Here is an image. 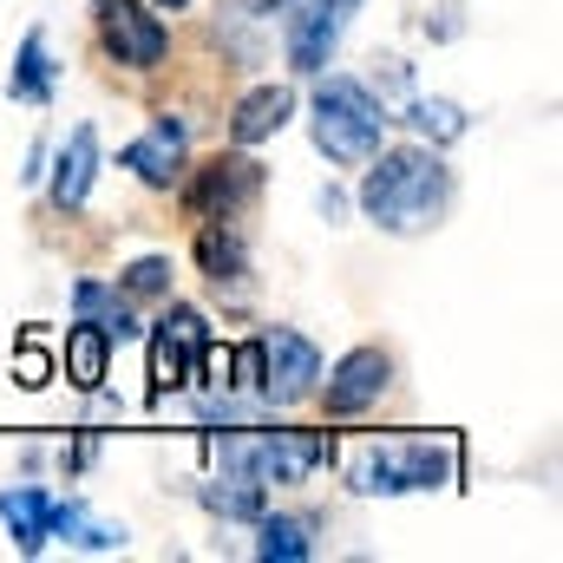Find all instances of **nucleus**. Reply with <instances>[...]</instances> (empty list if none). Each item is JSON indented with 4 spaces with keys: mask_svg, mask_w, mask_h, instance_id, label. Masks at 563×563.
<instances>
[{
    "mask_svg": "<svg viewBox=\"0 0 563 563\" xmlns=\"http://www.w3.org/2000/svg\"><path fill=\"white\" fill-rule=\"evenodd\" d=\"M256 347H263V380H256V387H263L276 407H295V400L314 394V380H321L314 341H301L295 328H276V334H263Z\"/></svg>",
    "mask_w": 563,
    "mask_h": 563,
    "instance_id": "nucleus-5",
    "label": "nucleus"
},
{
    "mask_svg": "<svg viewBox=\"0 0 563 563\" xmlns=\"http://www.w3.org/2000/svg\"><path fill=\"white\" fill-rule=\"evenodd\" d=\"M0 518H7V531H13V544H20V551H40V544H46L53 498H46V492H33V485H20V492H0Z\"/></svg>",
    "mask_w": 563,
    "mask_h": 563,
    "instance_id": "nucleus-15",
    "label": "nucleus"
},
{
    "mask_svg": "<svg viewBox=\"0 0 563 563\" xmlns=\"http://www.w3.org/2000/svg\"><path fill=\"white\" fill-rule=\"evenodd\" d=\"M170 46V33L157 26V13L139 0H106V53L119 66H157Z\"/></svg>",
    "mask_w": 563,
    "mask_h": 563,
    "instance_id": "nucleus-7",
    "label": "nucleus"
},
{
    "mask_svg": "<svg viewBox=\"0 0 563 563\" xmlns=\"http://www.w3.org/2000/svg\"><path fill=\"white\" fill-rule=\"evenodd\" d=\"M53 92V66H46V40L40 33H26V46H20V66H13V99H26V106H40Z\"/></svg>",
    "mask_w": 563,
    "mask_h": 563,
    "instance_id": "nucleus-17",
    "label": "nucleus"
},
{
    "mask_svg": "<svg viewBox=\"0 0 563 563\" xmlns=\"http://www.w3.org/2000/svg\"><path fill=\"white\" fill-rule=\"evenodd\" d=\"M413 125H420L426 139H439V144H452L459 132H465L459 106H445V99H420V106H413Z\"/></svg>",
    "mask_w": 563,
    "mask_h": 563,
    "instance_id": "nucleus-21",
    "label": "nucleus"
},
{
    "mask_svg": "<svg viewBox=\"0 0 563 563\" xmlns=\"http://www.w3.org/2000/svg\"><path fill=\"white\" fill-rule=\"evenodd\" d=\"M263 190V170L250 164V157H210L203 170H197V184H190V217H203V223H230L250 197Z\"/></svg>",
    "mask_w": 563,
    "mask_h": 563,
    "instance_id": "nucleus-6",
    "label": "nucleus"
},
{
    "mask_svg": "<svg viewBox=\"0 0 563 563\" xmlns=\"http://www.w3.org/2000/svg\"><path fill=\"white\" fill-rule=\"evenodd\" d=\"M347 7L354 0H301L295 7V20H288V59H295V73H321L328 66L334 40L347 26Z\"/></svg>",
    "mask_w": 563,
    "mask_h": 563,
    "instance_id": "nucleus-9",
    "label": "nucleus"
},
{
    "mask_svg": "<svg viewBox=\"0 0 563 563\" xmlns=\"http://www.w3.org/2000/svg\"><path fill=\"white\" fill-rule=\"evenodd\" d=\"M217 459L256 485H282V478H301L328 459V439H308V432H236L217 445Z\"/></svg>",
    "mask_w": 563,
    "mask_h": 563,
    "instance_id": "nucleus-3",
    "label": "nucleus"
},
{
    "mask_svg": "<svg viewBox=\"0 0 563 563\" xmlns=\"http://www.w3.org/2000/svg\"><path fill=\"white\" fill-rule=\"evenodd\" d=\"M164 288H170V263L164 256H144V263L125 269V295H164Z\"/></svg>",
    "mask_w": 563,
    "mask_h": 563,
    "instance_id": "nucleus-23",
    "label": "nucleus"
},
{
    "mask_svg": "<svg viewBox=\"0 0 563 563\" xmlns=\"http://www.w3.org/2000/svg\"><path fill=\"white\" fill-rule=\"evenodd\" d=\"M13 380H20V387H46V380H53V361H46L40 347H20V354H13Z\"/></svg>",
    "mask_w": 563,
    "mask_h": 563,
    "instance_id": "nucleus-24",
    "label": "nucleus"
},
{
    "mask_svg": "<svg viewBox=\"0 0 563 563\" xmlns=\"http://www.w3.org/2000/svg\"><path fill=\"white\" fill-rule=\"evenodd\" d=\"M106 354H112V334H106L99 321H79V328L66 334V380H73L79 394H99V380H106Z\"/></svg>",
    "mask_w": 563,
    "mask_h": 563,
    "instance_id": "nucleus-14",
    "label": "nucleus"
},
{
    "mask_svg": "<svg viewBox=\"0 0 563 563\" xmlns=\"http://www.w3.org/2000/svg\"><path fill=\"white\" fill-rule=\"evenodd\" d=\"M197 263H203V276L217 282V288L250 276V263H243V236H236V230H223V223H210V230L197 236Z\"/></svg>",
    "mask_w": 563,
    "mask_h": 563,
    "instance_id": "nucleus-16",
    "label": "nucleus"
},
{
    "mask_svg": "<svg viewBox=\"0 0 563 563\" xmlns=\"http://www.w3.org/2000/svg\"><path fill=\"white\" fill-rule=\"evenodd\" d=\"M203 505H210V511H223V518H263V485L236 472V478L203 485Z\"/></svg>",
    "mask_w": 563,
    "mask_h": 563,
    "instance_id": "nucleus-18",
    "label": "nucleus"
},
{
    "mask_svg": "<svg viewBox=\"0 0 563 563\" xmlns=\"http://www.w3.org/2000/svg\"><path fill=\"white\" fill-rule=\"evenodd\" d=\"M46 538H66V544H79V551H119L125 544V525H106V518H92L79 498H53V518H46Z\"/></svg>",
    "mask_w": 563,
    "mask_h": 563,
    "instance_id": "nucleus-13",
    "label": "nucleus"
},
{
    "mask_svg": "<svg viewBox=\"0 0 563 563\" xmlns=\"http://www.w3.org/2000/svg\"><path fill=\"white\" fill-rule=\"evenodd\" d=\"M387 139V112L367 99L361 79H328L314 92V144L334 157V164H367Z\"/></svg>",
    "mask_w": 563,
    "mask_h": 563,
    "instance_id": "nucleus-2",
    "label": "nucleus"
},
{
    "mask_svg": "<svg viewBox=\"0 0 563 563\" xmlns=\"http://www.w3.org/2000/svg\"><path fill=\"white\" fill-rule=\"evenodd\" d=\"M387 380H394V361H387L380 347H354V354L334 367V380H328V413H334V420H347V413L380 407Z\"/></svg>",
    "mask_w": 563,
    "mask_h": 563,
    "instance_id": "nucleus-8",
    "label": "nucleus"
},
{
    "mask_svg": "<svg viewBox=\"0 0 563 563\" xmlns=\"http://www.w3.org/2000/svg\"><path fill=\"white\" fill-rule=\"evenodd\" d=\"M92 177H99V132H92V125H79V132L66 139V151H59V170H53V203H59V210L86 203Z\"/></svg>",
    "mask_w": 563,
    "mask_h": 563,
    "instance_id": "nucleus-10",
    "label": "nucleus"
},
{
    "mask_svg": "<svg viewBox=\"0 0 563 563\" xmlns=\"http://www.w3.org/2000/svg\"><path fill=\"white\" fill-rule=\"evenodd\" d=\"M125 170H139L144 184H170L184 170V125L177 119H157L132 151H125Z\"/></svg>",
    "mask_w": 563,
    "mask_h": 563,
    "instance_id": "nucleus-11",
    "label": "nucleus"
},
{
    "mask_svg": "<svg viewBox=\"0 0 563 563\" xmlns=\"http://www.w3.org/2000/svg\"><path fill=\"white\" fill-rule=\"evenodd\" d=\"M157 7H190V0H157Z\"/></svg>",
    "mask_w": 563,
    "mask_h": 563,
    "instance_id": "nucleus-25",
    "label": "nucleus"
},
{
    "mask_svg": "<svg viewBox=\"0 0 563 563\" xmlns=\"http://www.w3.org/2000/svg\"><path fill=\"white\" fill-rule=\"evenodd\" d=\"M361 203H367V217H374L380 230L420 236V230H432V223L445 217V203H452V170H445L432 151H394V157H380V164L367 170Z\"/></svg>",
    "mask_w": 563,
    "mask_h": 563,
    "instance_id": "nucleus-1",
    "label": "nucleus"
},
{
    "mask_svg": "<svg viewBox=\"0 0 563 563\" xmlns=\"http://www.w3.org/2000/svg\"><path fill=\"white\" fill-rule=\"evenodd\" d=\"M190 374H197V354H184L177 341H151V394H177V387H190Z\"/></svg>",
    "mask_w": 563,
    "mask_h": 563,
    "instance_id": "nucleus-20",
    "label": "nucleus"
},
{
    "mask_svg": "<svg viewBox=\"0 0 563 563\" xmlns=\"http://www.w3.org/2000/svg\"><path fill=\"white\" fill-rule=\"evenodd\" d=\"M256 558H269V563H301V558H308V525H301V518H263Z\"/></svg>",
    "mask_w": 563,
    "mask_h": 563,
    "instance_id": "nucleus-19",
    "label": "nucleus"
},
{
    "mask_svg": "<svg viewBox=\"0 0 563 563\" xmlns=\"http://www.w3.org/2000/svg\"><path fill=\"white\" fill-rule=\"evenodd\" d=\"M288 112H295V92H288V86H256V92L236 106V119H230V139H236V144L276 139L282 125H288Z\"/></svg>",
    "mask_w": 563,
    "mask_h": 563,
    "instance_id": "nucleus-12",
    "label": "nucleus"
},
{
    "mask_svg": "<svg viewBox=\"0 0 563 563\" xmlns=\"http://www.w3.org/2000/svg\"><path fill=\"white\" fill-rule=\"evenodd\" d=\"M445 472H452V459L432 445H367L354 459V492H367V498L432 492V485H445Z\"/></svg>",
    "mask_w": 563,
    "mask_h": 563,
    "instance_id": "nucleus-4",
    "label": "nucleus"
},
{
    "mask_svg": "<svg viewBox=\"0 0 563 563\" xmlns=\"http://www.w3.org/2000/svg\"><path fill=\"white\" fill-rule=\"evenodd\" d=\"M157 334L177 341L184 354H203V314H197V308H170V314L157 321Z\"/></svg>",
    "mask_w": 563,
    "mask_h": 563,
    "instance_id": "nucleus-22",
    "label": "nucleus"
}]
</instances>
